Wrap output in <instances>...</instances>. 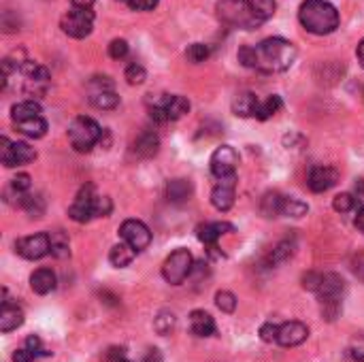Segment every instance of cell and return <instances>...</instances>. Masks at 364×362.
Returning a JSON list of instances; mask_svg holds the SVG:
<instances>
[{
    "instance_id": "1",
    "label": "cell",
    "mask_w": 364,
    "mask_h": 362,
    "mask_svg": "<svg viewBox=\"0 0 364 362\" xmlns=\"http://www.w3.org/2000/svg\"><path fill=\"white\" fill-rule=\"evenodd\" d=\"M296 47L286 38H264L258 45H247L239 49V62L258 73H284L296 60Z\"/></svg>"
},
{
    "instance_id": "2",
    "label": "cell",
    "mask_w": 364,
    "mask_h": 362,
    "mask_svg": "<svg viewBox=\"0 0 364 362\" xmlns=\"http://www.w3.org/2000/svg\"><path fill=\"white\" fill-rule=\"evenodd\" d=\"M275 0H222L218 13L228 26L253 30L269 21L275 13Z\"/></svg>"
},
{
    "instance_id": "3",
    "label": "cell",
    "mask_w": 364,
    "mask_h": 362,
    "mask_svg": "<svg viewBox=\"0 0 364 362\" xmlns=\"http://www.w3.org/2000/svg\"><path fill=\"white\" fill-rule=\"evenodd\" d=\"M298 19L311 34H330L339 28V11L328 0H305L298 9Z\"/></svg>"
},
{
    "instance_id": "4",
    "label": "cell",
    "mask_w": 364,
    "mask_h": 362,
    "mask_svg": "<svg viewBox=\"0 0 364 362\" xmlns=\"http://www.w3.org/2000/svg\"><path fill=\"white\" fill-rule=\"evenodd\" d=\"M100 137H102V131H100V126L92 117L79 115L69 126V141L81 154L90 152V149L100 141Z\"/></svg>"
},
{
    "instance_id": "5",
    "label": "cell",
    "mask_w": 364,
    "mask_h": 362,
    "mask_svg": "<svg viewBox=\"0 0 364 362\" xmlns=\"http://www.w3.org/2000/svg\"><path fill=\"white\" fill-rule=\"evenodd\" d=\"M192 271H194V258H192V253L183 247L175 249L162 264V277L170 286L183 284Z\"/></svg>"
},
{
    "instance_id": "6",
    "label": "cell",
    "mask_w": 364,
    "mask_h": 362,
    "mask_svg": "<svg viewBox=\"0 0 364 362\" xmlns=\"http://www.w3.org/2000/svg\"><path fill=\"white\" fill-rule=\"evenodd\" d=\"M303 286L309 292H315L319 298H332L343 294L345 282L337 273H307L303 277Z\"/></svg>"
},
{
    "instance_id": "7",
    "label": "cell",
    "mask_w": 364,
    "mask_h": 362,
    "mask_svg": "<svg viewBox=\"0 0 364 362\" xmlns=\"http://www.w3.org/2000/svg\"><path fill=\"white\" fill-rule=\"evenodd\" d=\"M62 32L71 38H85L94 28V11L92 9H77L73 7L60 21Z\"/></svg>"
},
{
    "instance_id": "8",
    "label": "cell",
    "mask_w": 364,
    "mask_h": 362,
    "mask_svg": "<svg viewBox=\"0 0 364 362\" xmlns=\"http://www.w3.org/2000/svg\"><path fill=\"white\" fill-rule=\"evenodd\" d=\"M90 102L96 109H115L120 104V96L113 92V83L109 77H94L88 83Z\"/></svg>"
},
{
    "instance_id": "9",
    "label": "cell",
    "mask_w": 364,
    "mask_h": 362,
    "mask_svg": "<svg viewBox=\"0 0 364 362\" xmlns=\"http://www.w3.org/2000/svg\"><path fill=\"white\" fill-rule=\"evenodd\" d=\"M15 251L26 260H41L43 256L52 253L49 234L38 232V234H30V237H24V239H17L15 241Z\"/></svg>"
},
{
    "instance_id": "10",
    "label": "cell",
    "mask_w": 364,
    "mask_h": 362,
    "mask_svg": "<svg viewBox=\"0 0 364 362\" xmlns=\"http://www.w3.org/2000/svg\"><path fill=\"white\" fill-rule=\"evenodd\" d=\"M209 164H211V173L218 179L230 177V175H234V170H237V166H239V154L234 152V147L222 145L211 154Z\"/></svg>"
},
{
    "instance_id": "11",
    "label": "cell",
    "mask_w": 364,
    "mask_h": 362,
    "mask_svg": "<svg viewBox=\"0 0 364 362\" xmlns=\"http://www.w3.org/2000/svg\"><path fill=\"white\" fill-rule=\"evenodd\" d=\"M94 205H96V194H94V185L88 183V185H83L79 190V194L75 199V203L71 205L69 209V216L79 222V224H85V222H90L94 216Z\"/></svg>"
},
{
    "instance_id": "12",
    "label": "cell",
    "mask_w": 364,
    "mask_h": 362,
    "mask_svg": "<svg viewBox=\"0 0 364 362\" xmlns=\"http://www.w3.org/2000/svg\"><path fill=\"white\" fill-rule=\"evenodd\" d=\"M120 237L135 251H143L149 243H152V232H149V228L139 220H126L120 226Z\"/></svg>"
},
{
    "instance_id": "13",
    "label": "cell",
    "mask_w": 364,
    "mask_h": 362,
    "mask_svg": "<svg viewBox=\"0 0 364 362\" xmlns=\"http://www.w3.org/2000/svg\"><path fill=\"white\" fill-rule=\"evenodd\" d=\"M36 158V152L28 145V143H21L15 141L11 143L7 137H3V164L13 168V166H21V164H28Z\"/></svg>"
},
{
    "instance_id": "14",
    "label": "cell",
    "mask_w": 364,
    "mask_h": 362,
    "mask_svg": "<svg viewBox=\"0 0 364 362\" xmlns=\"http://www.w3.org/2000/svg\"><path fill=\"white\" fill-rule=\"evenodd\" d=\"M237 199V177H222L211 192V205L218 211H228Z\"/></svg>"
},
{
    "instance_id": "15",
    "label": "cell",
    "mask_w": 364,
    "mask_h": 362,
    "mask_svg": "<svg viewBox=\"0 0 364 362\" xmlns=\"http://www.w3.org/2000/svg\"><path fill=\"white\" fill-rule=\"evenodd\" d=\"M234 230V226L232 224H228V222H209V224H203V226H198L196 228V234H198V241L201 243H205V247H209V253L211 256H216L218 258V239L222 237V234H226V232H232Z\"/></svg>"
},
{
    "instance_id": "16",
    "label": "cell",
    "mask_w": 364,
    "mask_h": 362,
    "mask_svg": "<svg viewBox=\"0 0 364 362\" xmlns=\"http://www.w3.org/2000/svg\"><path fill=\"white\" fill-rule=\"evenodd\" d=\"M339 181V170L332 166H313L309 170V188L315 194H322V192H328L330 188H334Z\"/></svg>"
},
{
    "instance_id": "17",
    "label": "cell",
    "mask_w": 364,
    "mask_h": 362,
    "mask_svg": "<svg viewBox=\"0 0 364 362\" xmlns=\"http://www.w3.org/2000/svg\"><path fill=\"white\" fill-rule=\"evenodd\" d=\"M309 337V328L303 322H284L277 332V343L284 348H296L305 343Z\"/></svg>"
},
{
    "instance_id": "18",
    "label": "cell",
    "mask_w": 364,
    "mask_h": 362,
    "mask_svg": "<svg viewBox=\"0 0 364 362\" xmlns=\"http://www.w3.org/2000/svg\"><path fill=\"white\" fill-rule=\"evenodd\" d=\"M152 106H158V109H162L168 122H175V120L183 117L190 111V100L183 98V96H168V94H164Z\"/></svg>"
},
{
    "instance_id": "19",
    "label": "cell",
    "mask_w": 364,
    "mask_h": 362,
    "mask_svg": "<svg viewBox=\"0 0 364 362\" xmlns=\"http://www.w3.org/2000/svg\"><path fill=\"white\" fill-rule=\"evenodd\" d=\"M3 296H5V301H3V309H0V330L11 332L24 324V311L9 301L7 290H3Z\"/></svg>"
},
{
    "instance_id": "20",
    "label": "cell",
    "mask_w": 364,
    "mask_h": 362,
    "mask_svg": "<svg viewBox=\"0 0 364 362\" xmlns=\"http://www.w3.org/2000/svg\"><path fill=\"white\" fill-rule=\"evenodd\" d=\"M258 109H260V100L251 92H243L232 100V111L239 117H255Z\"/></svg>"
},
{
    "instance_id": "21",
    "label": "cell",
    "mask_w": 364,
    "mask_h": 362,
    "mask_svg": "<svg viewBox=\"0 0 364 362\" xmlns=\"http://www.w3.org/2000/svg\"><path fill=\"white\" fill-rule=\"evenodd\" d=\"M158 147H160L158 135H156L154 131H145V133H141L139 139L135 141L133 152H135L139 158H152V156H156Z\"/></svg>"
},
{
    "instance_id": "22",
    "label": "cell",
    "mask_w": 364,
    "mask_h": 362,
    "mask_svg": "<svg viewBox=\"0 0 364 362\" xmlns=\"http://www.w3.org/2000/svg\"><path fill=\"white\" fill-rule=\"evenodd\" d=\"M190 328L196 337H211L216 335V322H213V317L207 311H192L190 313Z\"/></svg>"
},
{
    "instance_id": "23",
    "label": "cell",
    "mask_w": 364,
    "mask_h": 362,
    "mask_svg": "<svg viewBox=\"0 0 364 362\" xmlns=\"http://www.w3.org/2000/svg\"><path fill=\"white\" fill-rule=\"evenodd\" d=\"M30 288L36 294H49L56 290V273L52 269H36L30 275Z\"/></svg>"
},
{
    "instance_id": "24",
    "label": "cell",
    "mask_w": 364,
    "mask_h": 362,
    "mask_svg": "<svg viewBox=\"0 0 364 362\" xmlns=\"http://www.w3.org/2000/svg\"><path fill=\"white\" fill-rule=\"evenodd\" d=\"M13 124H15V128L21 135H26L30 139H41V137H45V133H47V122L43 120V115L28 117V120H21V122H13Z\"/></svg>"
},
{
    "instance_id": "25",
    "label": "cell",
    "mask_w": 364,
    "mask_h": 362,
    "mask_svg": "<svg viewBox=\"0 0 364 362\" xmlns=\"http://www.w3.org/2000/svg\"><path fill=\"white\" fill-rule=\"evenodd\" d=\"M166 196L170 203H183L192 196V183L187 179H173L166 185Z\"/></svg>"
},
{
    "instance_id": "26",
    "label": "cell",
    "mask_w": 364,
    "mask_h": 362,
    "mask_svg": "<svg viewBox=\"0 0 364 362\" xmlns=\"http://www.w3.org/2000/svg\"><path fill=\"white\" fill-rule=\"evenodd\" d=\"M135 256H137V251L128 245V243H120V245H115V247H111V251H109V260H111V264L113 267H117V269H124V267H128L133 260H135Z\"/></svg>"
},
{
    "instance_id": "27",
    "label": "cell",
    "mask_w": 364,
    "mask_h": 362,
    "mask_svg": "<svg viewBox=\"0 0 364 362\" xmlns=\"http://www.w3.org/2000/svg\"><path fill=\"white\" fill-rule=\"evenodd\" d=\"M294 247H296V243H294V241L284 239L280 245H277V247L269 253L266 264H269V267H277V264H282V262L290 260V258H292V253H294Z\"/></svg>"
},
{
    "instance_id": "28",
    "label": "cell",
    "mask_w": 364,
    "mask_h": 362,
    "mask_svg": "<svg viewBox=\"0 0 364 362\" xmlns=\"http://www.w3.org/2000/svg\"><path fill=\"white\" fill-rule=\"evenodd\" d=\"M38 115H41V104L34 102V100L17 102L13 109H11L13 122H21V120H28V117H38Z\"/></svg>"
},
{
    "instance_id": "29",
    "label": "cell",
    "mask_w": 364,
    "mask_h": 362,
    "mask_svg": "<svg viewBox=\"0 0 364 362\" xmlns=\"http://www.w3.org/2000/svg\"><path fill=\"white\" fill-rule=\"evenodd\" d=\"M282 205H284V196H280L277 192H269L262 199L260 209L266 218H277V216H282Z\"/></svg>"
},
{
    "instance_id": "30",
    "label": "cell",
    "mask_w": 364,
    "mask_h": 362,
    "mask_svg": "<svg viewBox=\"0 0 364 362\" xmlns=\"http://www.w3.org/2000/svg\"><path fill=\"white\" fill-rule=\"evenodd\" d=\"M49 241H52V256H56V258H69V253H71V247H69V239H67V234L56 230L49 234Z\"/></svg>"
},
{
    "instance_id": "31",
    "label": "cell",
    "mask_w": 364,
    "mask_h": 362,
    "mask_svg": "<svg viewBox=\"0 0 364 362\" xmlns=\"http://www.w3.org/2000/svg\"><path fill=\"white\" fill-rule=\"evenodd\" d=\"M284 106V100L280 98V96H269L264 102H260V109H258V113H255V117L258 120H269V117H273L277 111H280Z\"/></svg>"
},
{
    "instance_id": "32",
    "label": "cell",
    "mask_w": 364,
    "mask_h": 362,
    "mask_svg": "<svg viewBox=\"0 0 364 362\" xmlns=\"http://www.w3.org/2000/svg\"><path fill=\"white\" fill-rule=\"evenodd\" d=\"M307 211H309V207H307L303 201H296V199H284V205H282V216H288V218H303Z\"/></svg>"
},
{
    "instance_id": "33",
    "label": "cell",
    "mask_w": 364,
    "mask_h": 362,
    "mask_svg": "<svg viewBox=\"0 0 364 362\" xmlns=\"http://www.w3.org/2000/svg\"><path fill=\"white\" fill-rule=\"evenodd\" d=\"M319 303H322V315L332 322V319L339 317L341 313V298L339 296H332V298H319Z\"/></svg>"
},
{
    "instance_id": "34",
    "label": "cell",
    "mask_w": 364,
    "mask_h": 362,
    "mask_svg": "<svg viewBox=\"0 0 364 362\" xmlns=\"http://www.w3.org/2000/svg\"><path fill=\"white\" fill-rule=\"evenodd\" d=\"M216 305L224 313H232L234 309H237V296H234L232 292H228V290H222V292L216 294Z\"/></svg>"
},
{
    "instance_id": "35",
    "label": "cell",
    "mask_w": 364,
    "mask_h": 362,
    "mask_svg": "<svg viewBox=\"0 0 364 362\" xmlns=\"http://www.w3.org/2000/svg\"><path fill=\"white\" fill-rule=\"evenodd\" d=\"M154 328H156L158 335H168L170 330L175 328V315H173V313H168V311H162V313L156 317Z\"/></svg>"
},
{
    "instance_id": "36",
    "label": "cell",
    "mask_w": 364,
    "mask_h": 362,
    "mask_svg": "<svg viewBox=\"0 0 364 362\" xmlns=\"http://www.w3.org/2000/svg\"><path fill=\"white\" fill-rule=\"evenodd\" d=\"M185 56H187V60H190L192 64H201V62H205V60L209 58V47L203 45V43H194V45L187 47Z\"/></svg>"
},
{
    "instance_id": "37",
    "label": "cell",
    "mask_w": 364,
    "mask_h": 362,
    "mask_svg": "<svg viewBox=\"0 0 364 362\" xmlns=\"http://www.w3.org/2000/svg\"><path fill=\"white\" fill-rule=\"evenodd\" d=\"M332 207H334V211H339V213H350V211L356 207V199H354L352 194H348V192H343V194H337V196H334Z\"/></svg>"
},
{
    "instance_id": "38",
    "label": "cell",
    "mask_w": 364,
    "mask_h": 362,
    "mask_svg": "<svg viewBox=\"0 0 364 362\" xmlns=\"http://www.w3.org/2000/svg\"><path fill=\"white\" fill-rule=\"evenodd\" d=\"M21 207H24L32 218H41L43 209H45V207H43V201L38 196H28V194L21 199Z\"/></svg>"
},
{
    "instance_id": "39",
    "label": "cell",
    "mask_w": 364,
    "mask_h": 362,
    "mask_svg": "<svg viewBox=\"0 0 364 362\" xmlns=\"http://www.w3.org/2000/svg\"><path fill=\"white\" fill-rule=\"evenodd\" d=\"M147 79V73L141 64H130V67L126 69V81L130 85H141Z\"/></svg>"
},
{
    "instance_id": "40",
    "label": "cell",
    "mask_w": 364,
    "mask_h": 362,
    "mask_svg": "<svg viewBox=\"0 0 364 362\" xmlns=\"http://www.w3.org/2000/svg\"><path fill=\"white\" fill-rule=\"evenodd\" d=\"M122 3L133 11H154L160 0H122Z\"/></svg>"
},
{
    "instance_id": "41",
    "label": "cell",
    "mask_w": 364,
    "mask_h": 362,
    "mask_svg": "<svg viewBox=\"0 0 364 362\" xmlns=\"http://www.w3.org/2000/svg\"><path fill=\"white\" fill-rule=\"evenodd\" d=\"M113 209V203L109 196H96V205H94V216L96 218H106Z\"/></svg>"
},
{
    "instance_id": "42",
    "label": "cell",
    "mask_w": 364,
    "mask_h": 362,
    "mask_svg": "<svg viewBox=\"0 0 364 362\" xmlns=\"http://www.w3.org/2000/svg\"><path fill=\"white\" fill-rule=\"evenodd\" d=\"M109 56H111L113 60H122V58H126V56H128V43H126L124 38H115V41H111V45H109Z\"/></svg>"
},
{
    "instance_id": "43",
    "label": "cell",
    "mask_w": 364,
    "mask_h": 362,
    "mask_svg": "<svg viewBox=\"0 0 364 362\" xmlns=\"http://www.w3.org/2000/svg\"><path fill=\"white\" fill-rule=\"evenodd\" d=\"M30 175H26V173H19L17 177H13L11 179V190L13 192H19V194H26V192L30 190Z\"/></svg>"
},
{
    "instance_id": "44",
    "label": "cell",
    "mask_w": 364,
    "mask_h": 362,
    "mask_svg": "<svg viewBox=\"0 0 364 362\" xmlns=\"http://www.w3.org/2000/svg\"><path fill=\"white\" fill-rule=\"evenodd\" d=\"M277 332H280V326L273 324V322H266L260 326V339L264 341V343H277Z\"/></svg>"
},
{
    "instance_id": "45",
    "label": "cell",
    "mask_w": 364,
    "mask_h": 362,
    "mask_svg": "<svg viewBox=\"0 0 364 362\" xmlns=\"http://www.w3.org/2000/svg\"><path fill=\"white\" fill-rule=\"evenodd\" d=\"M350 356L356 360V362H364V337L356 339L352 348H350Z\"/></svg>"
},
{
    "instance_id": "46",
    "label": "cell",
    "mask_w": 364,
    "mask_h": 362,
    "mask_svg": "<svg viewBox=\"0 0 364 362\" xmlns=\"http://www.w3.org/2000/svg\"><path fill=\"white\" fill-rule=\"evenodd\" d=\"M354 273L364 282V253H360L358 258L354 260Z\"/></svg>"
},
{
    "instance_id": "47",
    "label": "cell",
    "mask_w": 364,
    "mask_h": 362,
    "mask_svg": "<svg viewBox=\"0 0 364 362\" xmlns=\"http://www.w3.org/2000/svg\"><path fill=\"white\" fill-rule=\"evenodd\" d=\"M96 0H71V5L77 9H92Z\"/></svg>"
},
{
    "instance_id": "48",
    "label": "cell",
    "mask_w": 364,
    "mask_h": 362,
    "mask_svg": "<svg viewBox=\"0 0 364 362\" xmlns=\"http://www.w3.org/2000/svg\"><path fill=\"white\" fill-rule=\"evenodd\" d=\"M145 362H162V356L158 350H149L147 356H145Z\"/></svg>"
},
{
    "instance_id": "49",
    "label": "cell",
    "mask_w": 364,
    "mask_h": 362,
    "mask_svg": "<svg viewBox=\"0 0 364 362\" xmlns=\"http://www.w3.org/2000/svg\"><path fill=\"white\" fill-rule=\"evenodd\" d=\"M356 226H358V230L360 232H364V207L358 211V218H356Z\"/></svg>"
},
{
    "instance_id": "50",
    "label": "cell",
    "mask_w": 364,
    "mask_h": 362,
    "mask_svg": "<svg viewBox=\"0 0 364 362\" xmlns=\"http://www.w3.org/2000/svg\"><path fill=\"white\" fill-rule=\"evenodd\" d=\"M358 60H360V64H362V67H364V38L360 41V45H358Z\"/></svg>"
},
{
    "instance_id": "51",
    "label": "cell",
    "mask_w": 364,
    "mask_h": 362,
    "mask_svg": "<svg viewBox=\"0 0 364 362\" xmlns=\"http://www.w3.org/2000/svg\"><path fill=\"white\" fill-rule=\"evenodd\" d=\"M120 362H130V360H126V358H124V360H120Z\"/></svg>"
}]
</instances>
